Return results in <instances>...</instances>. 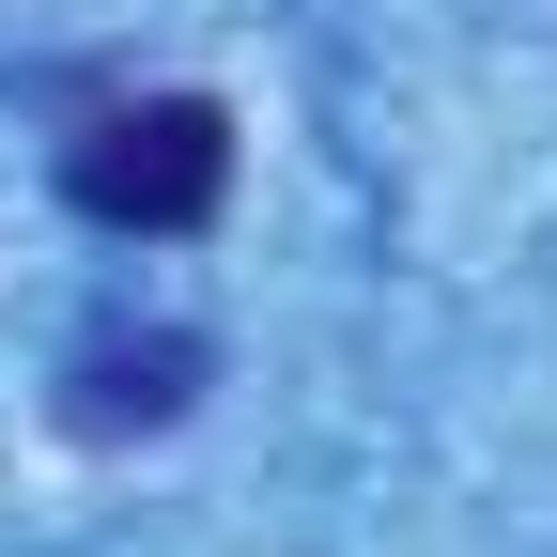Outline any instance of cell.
<instances>
[{"label": "cell", "mask_w": 557, "mask_h": 557, "mask_svg": "<svg viewBox=\"0 0 557 557\" xmlns=\"http://www.w3.org/2000/svg\"><path fill=\"white\" fill-rule=\"evenodd\" d=\"M62 186H78V218H109V233H201V218L233 201V109H218V94L94 109L78 156H62Z\"/></svg>", "instance_id": "cell-1"}, {"label": "cell", "mask_w": 557, "mask_h": 557, "mask_svg": "<svg viewBox=\"0 0 557 557\" xmlns=\"http://www.w3.org/2000/svg\"><path fill=\"white\" fill-rule=\"evenodd\" d=\"M186 387H201V341L156 325V341H94L62 418H78V434H156V418H186Z\"/></svg>", "instance_id": "cell-2"}]
</instances>
